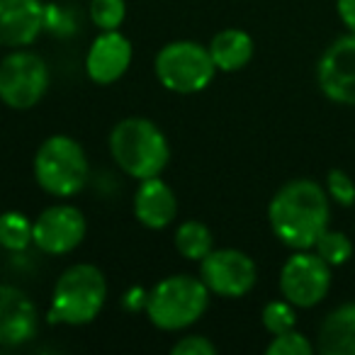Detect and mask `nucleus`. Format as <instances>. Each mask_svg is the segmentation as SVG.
<instances>
[{
    "instance_id": "nucleus-7",
    "label": "nucleus",
    "mask_w": 355,
    "mask_h": 355,
    "mask_svg": "<svg viewBox=\"0 0 355 355\" xmlns=\"http://www.w3.org/2000/svg\"><path fill=\"white\" fill-rule=\"evenodd\" d=\"M49 88V69L35 51L15 49L0 61V100L12 110H30Z\"/></svg>"
},
{
    "instance_id": "nucleus-9",
    "label": "nucleus",
    "mask_w": 355,
    "mask_h": 355,
    "mask_svg": "<svg viewBox=\"0 0 355 355\" xmlns=\"http://www.w3.org/2000/svg\"><path fill=\"white\" fill-rule=\"evenodd\" d=\"M200 277L209 292L219 297H243L256 285V263L248 253L236 248H217L200 261Z\"/></svg>"
},
{
    "instance_id": "nucleus-6",
    "label": "nucleus",
    "mask_w": 355,
    "mask_h": 355,
    "mask_svg": "<svg viewBox=\"0 0 355 355\" xmlns=\"http://www.w3.org/2000/svg\"><path fill=\"white\" fill-rule=\"evenodd\" d=\"M156 71L158 83L166 90L180 95L200 93L212 83L217 66L212 61L207 46L198 44V42H168L156 56Z\"/></svg>"
},
{
    "instance_id": "nucleus-15",
    "label": "nucleus",
    "mask_w": 355,
    "mask_h": 355,
    "mask_svg": "<svg viewBox=\"0 0 355 355\" xmlns=\"http://www.w3.org/2000/svg\"><path fill=\"white\" fill-rule=\"evenodd\" d=\"M178 212V200L171 185L163 183L161 178L153 175L146 180H139V188L134 193V217L146 229H166L173 224Z\"/></svg>"
},
{
    "instance_id": "nucleus-14",
    "label": "nucleus",
    "mask_w": 355,
    "mask_h": 355,
    "mask_svg": "<svg viewBox=\"0 0 355 355\" xmlns=\"http://www.w3.org/2000/svg\"><path fill=\"white\" fill-rule=\"evenodd\" d=\"M44 25L42 0H0V46L25 49Z\"/></svg>"
},
{
    "instance_id": "nucleus-21",
    "label": "nucleus",
    "mask_w": 355,
    "mask_h": 355,
    "mask_svg": "<svg viewBox=\"0 0 355 355\" xmlns=\"http://www.w3.org/2000/svg\"><path fill=\"white\" fill-rule=\"evenodd\" d=\"M263 326H266L268 334L277 336V334H285V331H292L297 324V314H295V304L287 300H275V302H268L263 306Z\"/></svg>"
},
{
    "instance_id": "nucleus-3",
    "label": "nucleus",
    "mask_w": 355,
    "mask_h": 355,
    "mask_svg": "<svg viewBox=\"0 0 355 355\" xmlns=\"http://www.w3.org/2000/svg\"><path fill=\"white\" fill-rule=\"evenodd\" d=\"M105 297H107V280L103 270L90 263H76L66 268L56 280L49 321L69 326L90 324L103 309Z\"/></svg>"
},
{
    "instance_id": "nucleus-13",
    "label": "nucleus",
    "mask_w": 355,
    "mask_h": 355,
    "mask_svg": "<svg viewBox=\"0 0 355 355\" xmlns=\"http://www.w3.org/2000/svg\"><path fill=\"white\" fill-rule=\"evenodd\" d=\"M132 64V44L119 30L103 32L98 40L90 44L85 56V71L90 80L100 85H110L127 73Z\"/></svg>"
},
{
    "instance_id": "nucleus-16",
    "label": "nucleus",
    "mask_w": 355,
    "mask_h": 355,
    "mask_svg": "<svg viewBox=\"0 0 355 355\" xmlns=\"http://www.w3.org/2000/svg\"><path fill=\"white\" fill-rule=\"evenodd\" d=\"M319 350L324 355H355V302L338 306L321 321Z\"/></svg>"
},
{
    "instance_id": "nucleus-25",
    "label": "nucleus",
    "mask_w": 355,
    "mask_h": 355,
    "mask_svg": "<svg viewBox=\"0 0 355 355\" xmlns=\"http://www.w3.org/2000/svg\"><path fill=\"white\" fill-rule=\"evenodd\" d=\"M173 355H214L217 345L207 338V336H183L175 345L171 348Z\"/></svg>"
},
{
    "instance_id": "nucleus-12",
    "label": "nucleus",
    "mask_w": 355,
    "mask_h": 355,
    "mask_svg": "<svg viewBox=\"0 0 355 355\" xmlns=\"http://www.w3.org/2000/svg\"><path fill=\"white\" fill-rule=\"evenodd\" d=\"M37 306L27 292L0 285V345H22L37 336Z\"/></svg>"
},
{
    "instance_id": "nucleus-2",
    "label": "nucleus",
    "mask_w": 355,
    "mask_h": 355,
    "mask_svg": "<svg viewBox=\"0 0 355 355\" xmlns=\"http://www.w3.org/2000/svg\"><path fill=\"white\" fill-rule=\"evenodd\" d=\"M110 153L129 178L146 180L161 175L171 158V146L166 134L151 119L127 117L110 132Z\"/></svg>"
},
{
    "instance_id": "nucleus-23",
    "label": "nucleus",
    "mask_w": 355,
    "mask_h": 355,
    "mask_svg": "<svg viewBox=\"0 0 355 355\" xmlns=\"http://www.w3.org/2000/svg\"><path fill=\"white\" fill-rule=\"evenodd\" d=\"M314 345L309 343L304 334L300 331H285V334H277L275 338L268 343L266 353L268 355H311Z\"/></svg>"
},
{
    "instance_id": "nucleus-22",
    "label": "nucleus",
    "mask_w": 355,
    "mask_h": 355,
    "mask_svg": "<svg viewBox=\"0 0 355 355\" xmlns=\"http://www.w3.org/2000/svg\"><path fill=\"white\" fill-rule=\"evenodd\" d=\"M127 15L124 0H90V20L100 32L119 30Z\"/></svg>"
},
{
    "instance_id": "nucleus-4",
    "label": "nucleus",
    "mask_w": 355,
    "mask_h": 355,
    "mask_svg": "<svg viewBox=\"0 0 355 355\" xmlns=\"http://www.w3.org/2000/svg\"><path fill=\"white\" fill-rule=\"evenodd\" d=\"M209 290L202 277L171 275L163 277L146 300V314L163 331H180L193 326L207 311Z\"/></svg>"
},
{
    "instance_id": "nucleus-5",
    "label": "nucleus",
    "mask_w": 355,
    "mask_h": 355,
    "mask_svg": "<svg viewBox=\"0 0 355 355\" xmlns=\"http://www.w3.org/2000/svg\"><path fill=\"white\" fill-rule=\"evenodd\" d=\"M88 173V156L83 146L66 134H54L37 148L35 178L40 188L54 198H71L80 193Z\"/></svg>"
},
{
    "instance_id": "nucleus-20",
    "label": "nucleus",
    "mask_w": 355,
    "mask_h": 355,
    "mask_svg": "<svg viewBox=\"0 0 355 355\" xmlns=\"http://www.w3.org/2000/svg\"><path fill=\"white\" fill-rule=\"evenodd\" d=\"M314 248L331 268L343 266V263H348L350 256H353V243H350V239L345 236L343 232H331V229H326V232L316 239Z\"/></svg>"
},
{
    "instance_id": "nucleus-24",
    "label": "nucleus",
    "mask_w": 355,
    "mask_h": 355,
    "mask_svg": "<svg viewBox=\"0 0 355 355\" xmlns=\"http://www.w3.org/2000/svg\"><path fill=\"white\" fill-rule=\"evenodd\" d=\"M326 188H329L331 200L338 202L340 207H353L355 205V183L348 173L338 171V168L329 171V175H326Z\"/></svg>"
},
{
    "instance_id": "nucleus-10",
    "label": "nucleus",
    "mask_w": 355,
    "mask_h": 355,
    "mask_svg": "<svg viewBox=\"0 0 355 355\" xmlns=\"http://www.w3.org/2000/svg\"><path fill=\"white\" fill-rule=\"evenodd\" d=\"M85 217L73 205H51L37 217L32 243L49 256L71 253L85 239Z\"/></svg>"
},
{
    "instance_id": "nucleus-11",
    "label": "nucleus",
    "mask_w": 355,
    "mask_h": 355,
    "mask_svg": "<svg viewBox=\"0 0 355 355\" xmlns=\"http://www.w3.org/2000/svg\"><path fill=\"white\" fill-rule=\"evenodd\" d=\"M321 93L338 105H355V32L338 37L316 66Z\"/></svg>"
},
{
    "instance_id": "nucleus-8",
    "label": "nucleus",
    "mask_w": 355,
    "mask_h": 355,
    "mask_svg": "<svg viewBox=\"0 0 355 355\" xmlns=\"http://www.w3.org/2000/svg\"><path fill=\"white\" fill-rule=\"evenodd\" d=\"M331 287V266L319 253L297 251L280 270V292L295 306L309 309L319 304Z\"/></svg>"
},
{
    "instance_id": "nucleus-17",
    "label": "nucleus",
    "mask_w": 355,
    "mask_h": 355,
    "mask_svg": "<svg viewBox=\"0 0 355 355\" xmlns=\"http://www.w3.org/2000/svg\"><path fill=\"white\" fill-rule=\"evenodd\" d=\"M209 54L217 71H241L253 56V40L243 30H222L209 42Z\"/></svg>"
},
{
    "instance_id": "nucleus-18",
    "label": "nucleus",
    "mask_w": 355,
    "mask_h": 355,
    "mask_svg": "<svg viewBox=\"0 0 355 355\" xmlns=\"http://www.w3.org/2000/svg\"><path fill=\"white\" fill-rule=\"evenodd\" d=\"M175 248L178 253L188 261H202L209 251L214 248V236L212 229L205 222H198V219H188L180 227L175 229Z\"/></svg>"
},
{
    "instance_id": "nucleus-26",
    "label": "nucleus",
    "mask_w": 355,
    "mask_h": 355,
    "mask_svg": "<svg viewBox=\"0 0 355 355\" xmlns=\"http://www.w3.org/2000/svg\"><path fill=\"white\" fill-rule=\"evenodd\" d=\"M336 10L348 32H355V0H336Z\"/></svg>"
},
{
    "instance_id": "nucleus-19",
    "label": "nucleus",
    "mask_w": 355,
    "mask_h": 355,
    "mask_svg": "<svg viewBox=\"0 0 355 355\" xmlns=\"http://www.w3.org/2000/svg\"><path fill=\"white\" fill-rule=\"evenodd\" d=\"M35 222L22 212H3L0 214V246L8 251H25L32 243Z\"/></svg>"
},
{
    "instance_id": "nucleus-1",
    "label": "nucleus",
    "mask_w": 355,
    "mask_h": 355,
    "mask_svg": "<svg viewBox=\"0 0 355 355\" xmlns=\"http://www.w3.org/2000/svg\"><path fill=\"white\" fill-rule=\"evenodd\" d=\"M329 198L314 180L297 178L285 183L270 200V229L285 246L295 251L314 248L316 239L329 229Z\"/></svg>"
}]
</instances>
